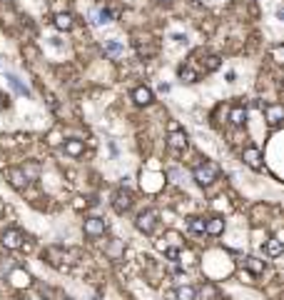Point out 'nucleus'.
I'll use <instances>...</instances> for the list:
<instances>
[{"mask_svg":"<svg viewBox=\"0 0 284 300\" xmlns=\"http://www.w3.org/2000/svg\"><path fill=\"white\" fill-rule=\"evenodd\" d=\"M157 225H160V215H157V210H152V208L140 210L137 218H135V228L140 233H145V235H152Z\"/></svg>","mask_w":284,"mask_h":300,"instance_id":"f257e3e1","label":"nucleus"},{"mask_svg":"<svg viewBox=\"0 0 284 300\" xmlns=\"http://www.w3.org/2000/svg\"><path fill=\"white\" fill-rule=\"evenodd\" d=\"M192 175L197 180V185H212L217 180V175H220V165L212 163V160H204L192 170Z\"/></svg>","mask_w":284,"mask_h":300,"instance_id":"f03ea898","label":"nucleus"},{"mask_svg":"<svg viewBox=\"0 0 284 300\" xmlns=\"http://www.w3.org/2000/svg\"><path fill=\"white\" fill-rule=\"evenodd\" d=\"M132 203H135V198H132V190H127V188H117L113 195V210L115 213H127V210L132 208Z\"/></svg>","mask_w":284,"mask_h":300,"instance_id":"7ed1b4c3","label":"nucleus"},{"mask_svg":"<svg viewBox=\"0 0 284 300\" xmlns=\"http://www.w3.org/2000/svg\"><path fill=\"white\" fill-rule=\"evenodd\" d=\"M83 230H85L87 238H100V235H105V230H108V223H105L102 218L92 215V218H85V225H83Z\"/></svg>","mask_w":284,"mask_h":300,"instance_id":"20e7f679","label":"nucleus"},{"mask_svg":"<svg viewBox=\"0 0 284 300\" xmlns=\"http://www.w3.org/2000/svg\"><path fill=\"white\" fill-rule=\"evenodd\" d=\"M242 160L252 168V170H262L264 168V160H262V150L255 148V145H247L242 150Z\"/></svg>","mask_w":284,"mask_h":300,"instance_id":"39448f33","label":"nucleus"},{"mask_svg":"<svg viewBox=\"0 0 284 300\" xmlns=\"http://www.w3.org/2000/svg\"><path fill=\"white\" fill-rule=\"evenodd\" d=\"M167 145H170V150H174V153H182V150H187V145H190V140H187V133L185 130H170V135H167Z\"/></svg>","mask_w":284,"mask_h":300,"instance_id":"423d86ee","label":"nucleus"},{"mask_svg":"<svg viewBox=\"0 0 284 300\" xmlns=\"http://www.w3.org/2000/svg\"><path fill=\"white\" fill-rule=\"evenodd\" d=\"M3 245H5L8 250H18V248H23V233H20L18 228L5 230V233H3Z\"/></svg>","mask_w":284,"mask_h":300,"instance_id":"0eeeda50","label":"nucleus"},{"mask_svg":"<svg viewBox=\"0 0 284 300\" xmlns=\"http://www.w3.org/2000/svg\"><path fill=\"white\" fill-rule=\"evenodd\" d=\"M5 175H8V180H10L13 188H18V190H25V188H28L30 180H28V175L23 173V168H8Z\"/></svg>","mask_w":284,"mask_h":300,"instance_id":"6e6552de","label":"nucleus"},{"mask_svg":"<svg viewBox=\"0 0 284 300\" xmlns=\"http://www.w3.org/2000/svg\"><path fill=\"white\" fill-rule=\"evenodd\" d=\"M264 115H267V123L272 125V128H277L284 118V108L279 103H272V105H264Z\"/></svg>","mask_w":284,"mask_h":300,"instance_id":"1a4fd4ad","label":"nucleus"},{"mask_svg":"<svg viewBox=\"0 0 284 300\" xmlns=\"http://www.w3.org/2000/svg\"><path fill=\"white\" fill-rule=\"evenodd\" d=\"M102 50H105V55H110V58H120V55L125 53V45H122V40L110 38V40H102Z\"/></svg>","mask_w":284,"mask_h":300,"instance_id":"9d476101","label":"nucleus"},{"mask_svg":"<svg viewBox=\"0 0 284 300\" xmlns=\"http://www.w3.org/2000/svg\"><path fill=\"white\" fill-rule=\"evenodd\" d=\"M132 100H135L137 105H150V103L155 100V93L147 88V85H140V88L132 90Z\"/></svg>","mask_w":284,"mask_h":300,"instance_id":"9b49d317","label":"nucleus"},{"mask_svg":"<svg viewBox=\"0 0 284 300\" xmlns=\"http://www.w3.org/2000/svg\"><path fill=\"white\" fill-rule=\"evenodd\" d=\"M90 23L97 28V25H108V23H113V10H108V8H97L92 15H90Z\"/></svg>","mask_w":284,"mask_h":300,"instance_id":"f8f14e48","label":"nucleus"},{"mask_svg":"<svg viewBox=\"0 0 284 300\" xmlns=\"http://www.w3.org/2000/svg\"><path fill=\"white\" fill-rule=\"evenodd\" d=\"M5 78H8L10 88L15 90L18 95H23V98H30V95H32V93H30V88L23 83V80H20V78H18V75H15V73H5Z\"/></svg>","mask_w":284,"mask_h":300,"instance_id":"ddd939ff","label":"nucleus"},{"mask_svg":"<svg viewBox=\"0 0 284 300\" xmlns=\"http://www.w3.org/2000/svg\"><path fill=\"white\" fill-rule=\"evenodd\" d=\"M204 233L207 235H222L225 233V220L222 218H207L204 220Z\"/></svg>","mask_w":284,"mask_h":300,"instance_id":"4468645a","label":"nucleus"},{"mask_svg":"<svg viewBox=\"0 0 284 300\" xmlns=\"http://www.w3.org/2000/svg\"><path fill=\"white\" fill-rule=\"evenodd\" d=\"M229 123L237 125V128H242V125L247 123V108H244V105H234V108L229 110Z\"/></svg>","mask_w":284,"mask_h":300,"instance_id":"2eb2a0df","label":"nucleus"},{"mask_svg":"<svg viewBox=\"0 0 284 300\" xmlns=\"http://www.w3.org/2000/svg\"><path fill=\"white\" fill-rule=\"evenodd\" d=\"M55 28L62 30V33L73 30V28H75V18H73L70 13H57V15H55Z\"/></svg>","mask_w":284,"mask_h":300,"instance_id":"dca6fc26","label":"nucleus"},{"mask_svg":"<svg viewBox=\"0 0 284 300\" xmlns=\"http://www.w3.org/2000/svg\"><path fill=\"white\" fill-rule=\"evenodd\" d=\"M177 78H180L182 83H187V85H192V83H197L199 80V75L190 68V65H180V68H177Z\"/></svg>","mask_w":284,"mask_h":300,"instance_id":"f3484780","label":"nucleus"},{"mask_svg":"<svg viewBox=\"0 0 284 300\" xmlns=\"http://www.w3.org/2000/svg\"><path fill=\"white\" fill-rule=\"evenodd\" d=\"M65 153H67L70 158H78V155L85 153V143L78 140V138H70V140H65Z\"/></svg>","mask_w":284,"mask_h":300,"instance_id":"a211bd4d","label":"nucleus"},{"mask_svg":"<svg viewBox=\"0 0 284 300\" xmlns=\"http://www.w3.org/2000/svg\"><path fill=\"white\" fill-rule=\"evenodd\" d=\"M244 268L250 270L252 275H262V273H264V268H267V263H264V260H259V258H255V255H250V258H244Z\"/></svg>","mask_w":284,"mask_h":300,"instance_id":"6ab92c4d","label":"nucleus"},{"mask_svg":"<svg viewBox=\"0 0 284 300\" xmlns=\"http://www.w3.org/2000/svg\"><path fill=\"white\" fill-rule=\"evenodd\" d=\"M170 298L174 300H195L197 298V290L192 285H185V288H177L174 293H170Z\"/></svg>","mask_w":284,"mask_h":300,"instance_id":"aec40b11","label":"nucleus"},{"mask_svg":"<svg viewBox=\"0 0 284 300\" xmlns=\"http://www.w3.org/2000/svg\"><path fill=\"white\" fill-rule=\"evenodd\" d=\"M222 68V58L220 55H207L204 58V70L207 73H215V70H220Z\"/></svg>","mask_w":284,"mask_h":300,"instance_id":"412c9836","label":"nucleus"},{"mask_svg":"<svg viewBox=\"0 0 284 300\" xmlns=\"http://www.w3.org/2000/svg\"><path fill=\"white\" fill-rule=\"evenodd\" d=\"M187 228H190V233H204V218H190V223H187Z\"/></svg>","mask_w":284,"mask_h":300,"instance_id":"4be33fe9","label":"nucleus"},{"mask_svg":"<svg viewBox=\"0 0 284 300\" xmlns=\"http://www.w3.org/2000/svg\"><path fill=\"white\" fill-rule=\"evenodd\" d=\"M267 253L277 258V255L282 253V240H279V238H272V240H269V243H267Z\"/></svg>","mask_w":284,"mask_h":300,"instance_id":"5701e85b","label":"nucleus"},{"mask_svg":"<svg viewBox=\"0 0 284 300\" xmlns=\"http://www.w3.org/2000/svg\"><path fill=\"white\" fill-rule=\"evenodd\" d=\"M165 250V255L170 258V260H180V250L177 248H162Z\"/></svg>","mask_w":284,"mask_h":300,"instance_id":"b1692460","label":"nucleus"},{"mask_svg":"<svg viewBox=\"0 0 284 300\" xmlns=\"http://www.w3.org/2000/svg\"><path fill=\"white\" fill-rule=\"evenodd\" d=\"M172 40L180 45H187V35H182V33H172Z\"/></svg>","mask_w":284,"mask_h":300,"instance_id":"393cba45","label":"nucleus"},{"mask_svg":"<svg viewBox=\"0 0 284 300\" xmlns=\"http://www.w3.org/2000/svg\"><path fill=\"white\" fill-rule=\"evenodd\" d=\"M282 58H284L282 48H274V63H282Z\"/></svg>","mask_w":284,"mask_h":300,"instance_id":"a878e982","label":"nucleus"},{"mask_svg":"<svg viewBox=\"0 0 284 300\" xmlns=\"http://www.w3.org/2000/svg\"><path fill=\"white\" fill-rule=\"evenodd\" d=\"M50 40V45H55V48H62V43H60V38H48Z\"/></svg>","mask_w":284,"mask_h":300,"instance_id":"bb28decb","label":"nucleus"},{"mask_svg":"<svg viewBox=\"0 0 284 300\" xmlns=\"http://www.w3.org/2000/svg\"><path fill=\"white\" fill-rule=\"evenodd\" d=\"M234 78H237V73H234V70H229V73H227V83H234Z\"/></svg>","mask_w":284,"mask_h":300,"instance_id":"cd10ccee","label":"nucleus"},{"mask_svg":"<svg viewBox=\"0 0 284 300\" xmlns=\"http://www.w3.org/2000/svg\"><path fill=\"white\" fill-rule=\"evenodd\" d=\"M10 3H13V0H0V5H10Z\"/></svg>","mask_w":284,"mask_h":300,"instance_id":"c85d7f7f","label":"nucleus"},{"mask_svg":"<svg viewBox=\"0 0 284 300\" xmlns=\"http://www.w3.org/2000/svg\"><path fill=\"white\" fill-rule=\"evenodd\" d=\"M162 3H172V0H162Z\"/></svg>","mask_w":284,"mask_h":300,"instance_id":"c756f323","label":"nucleus"},{"mask_svg":"<svg viewBox=\"0 0 284 300\" xmlns=\"http://www.w3.org/2000/svg\"><path fill=\"white\" fill-rule=\"evenodd\" d=\"M67 300H70V298H67Z\"/></svg>","mask_w":284,"mask_h":300,"instance_id":"7c9ffc66","label":"nucleus"}]
</instances>
